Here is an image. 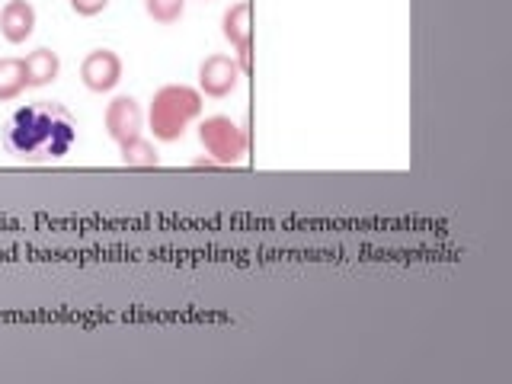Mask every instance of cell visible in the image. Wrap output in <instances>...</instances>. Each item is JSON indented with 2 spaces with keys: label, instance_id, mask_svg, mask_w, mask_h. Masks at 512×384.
Instances as JSON below:
<instances>
[{
  "label": "cell",
  "instance_id": "1",
  "mask_svg": "<svg viewBox=\"0 0 512 384\" xmlns=\"http://www.w3.org/2000/svg\"><path fill=\"white\" fill-rule=\"evenodd\" d=\"M77 141V119L55 100L26 103L4 125V148L20 160H61Z\"/></svg>",
  "mask_w": 512,
  "mask_h": 384
},
{
  "label": "cell",
  "instance_id": "7",
  "mask_svg": "<svg viewBox=\"0 0 512 384\" xmlns=\"http://www.w3.org/2000/svg\"><path fill=\"white\" fill-rule=\"evenodd\" d=\"M221 32L237 52L240 68L247 71L250 68V4L247 0H237V4H231L228 10H224Z\"/></svg>",
  "mask_w": 512,
  "mask_h": 384
},
{
  "label": "cell",
  "instance_id": "8",
  "mask_svg": "<svg viewBox=\"0 0 512 384\" xmlns=\"http://www.w3.org/2000/svg\"><path fill=\"white\" fill-rule=\"evenodd\" d=\"M32 32H36V7L29 0H10V4L0 10V36L10 45H23Z\"/></svg>",
  "mask_w": 512,
  "mask_h": 384
},
{
  "label": "cell",
  "instance_id": "9",
  "mask_svg": "<svg viewBox=\"0 0 512 384\" xmlns=\"http://www.w3.org/2000/svg\"><path fill=\"white\" fill-rule=\"evenodd\" d=\"M23 68H26V87H48L61 74V58L52 48H36V52H29L23 58Z\"/></svg>",
  "mask_w": 512,
  "mask_h": 384
},
{
  "label": "cell",
  "instance_id": "4",
  "mask_svg": "<svg viewBox=\"0 0 512 384\" xmlns=\"http://www.w3.org/2000/svg\"><path fill=\"white\" fill-rule=\"evenodd\" d=\"M240 77H244V68H240L237 58L208 55L199 64V93L212 96V100H224V96H231L237 90Z\"/></svg>",
  "mask_w": 512,
  "mask_h": 384
},
{
  "label": "cell",
  "instance_id": "10",
  "mask_svg": "<svg viewBox=\"0 0 512 384\" xmlns=\"http://www.w3.org/2000/svg\"><path fill=\"white\" fill-rule=\"evenodd\" d=\"M119 151H122V164L125 167H138V170H151L160 164V154L154 148V141L148 138H128L125 144H119Z\"/></svg>",
  "mask_w": 512,
  "mask_h": 384
},
{
  "label": "cell",
  "instance_id": "2",
  "mask_svg": "<svg viewBox=\"0 0 512 384\" xmlns=\"http://www.w3.org/2000/svg\"><path fill=\"white\" fill-rule=\"evenodd\" d=\"M202 116V93L186 84H164L154 90L148 125L157 141H180L186 128Z\"/></svg>",
  "mask_w": 512,
  "mask_h": 384
},
{
  "label": "cell",
  "instance_id": "3",
  "mask_svg": "<svg viewBox=\"0 0 512 384\" xmlns=\"http://www.w3.org/2000/svg\"><path fill=\"white\" fill-rule=\"evenodd\" d=\"M199 141L205 154L215 160L218 167H231L247 154V132L231 116H208L199 125Z\"/></svg>",
  "mask_w": 512,
  "mask_h": 384
},
{
  "label": "cell",
  "instance_id": "13",
  "mask_svg": "<svg viewBox=\"0 0 512 384\" xmlns=\"http://www.w3.org/2000/svg\"><path fill=\"white\" fill-rule=\"evenodd\" d=\"M109 7V0H71V10L77 16H100Z\"/></svg>",
  "mask_w": 512,
  "mask_h": 384
},
{
  "label": "cell",
  "instance_id": "5",
  "mask_svg": "<svg viewBox=\"0 0 512 384\" xmlns=\"http://www.w3.org/2000/svg\"><path fill=\"white\" fill-rule=\"evenodd\" d=\"M122 58L112 48H96L84 61H80V80L90 93H109L119 87L122 80Z\"/></svg>",
  "mask_w": 512,
  "mask_h": 384
},
{
  "label": "cell",
  "instance_id": "11",
  "mask_svg": "<svg viewBox=\"0 0 512 384\" xmlns=\"http://www.w3.org/2000/svg\"><path fill=\"white\" fill-rule=\"evenodd\" d=\"M26 90L23 58H0V103L16 100Z\"/></svg>",
  "mask_w": 512,
  "mask_h": 384
},
{
  "label": "cell",
  "instance_id": "12",
  "mask_svg": "<svg viewBox=\"0 0 512 384\" xmlns=\"http://www.w3.org/2000/svg\"><path fill=\"white\" fill-rule=\"evenodd\" d=\"M144 10L154 23L160 26H173L183 20L186 13V0H144Z\"/></svg>",
  "mask_w": 512,
  "mask_h": 384
},
{
  "label": "cell",
  "instance_id": "6",
  "mask_svg": "<svg viewBox=\"0 0 512 384\" xmlns=\"http://www.w3.org/2000/svg\"><path fill=\"white\" fill-rule=\"evenodd\" d=\"M103 122H106V135L116 144H125L128 138L141 135L144 112H141L135 96H116V100L106 106V119Z\"/></svg>",
  "mask_w": 512,
  "mask_h": 384
}]
</instances>
